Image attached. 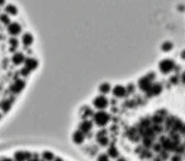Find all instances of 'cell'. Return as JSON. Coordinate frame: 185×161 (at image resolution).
Segmentation results:
<instances>
[{
  "label": "cell",
  "mask_w": 185,
  "mask_h": 161,
  "mask_svg": "<svg viewBox=\"0 0 185 161\" xmlns=\"http://www.w3.org/2000/svg\"><path fill=\"white\" fill-rule=\"evenodd\" d=\"M3 8H0L2 10ZM6 84L9 86V81H6V51L2 50L0 45V100L9 96V92L6 89Z\"/></svg>",
  "instance_id": "6da1fadb"
},
{
  "label": "cell",
  "mask_w": 185,
  "mask_h": 161,
  "mask_svg": "<svg viewBox=\"0 0 185 161\" xmlns=\"http://www.w3.org/2000/svg\"><path fill=\"white\" fill-rule=\"evenodd\" d=\"M91 121L95 128H106L110 123V113L108 110H95Z\"/></svg>",
  "instance_id": "7a4b0ae2"
},
{
  "label": "cell",
  "mask_w": 185,
  "mask_h": 161,
  "mask_svg": "<svg viewBox=\"0 0 185 161\" xmlns=\"http://www.w3.org/2000/svg\"><path fill=\"white\" fill-rule=\"evenodd\" d=\"M176 65V60L171 59V57H165L161 59L157 64V70L160 71V74L162 76H170L173 74V70Z\"/></svg>",
  "instance_id": "3957f363"
},
{
  "label": "cell",
  "mask_w": 185,
  "mask_h": 161,
  "mask_svg": "<svg viewBox=\"0 0 185 161\" xmlns=\"http://www.w3.org/2000/svg\"><path fill=\"white\" fill-rule=\"evenodd\" d=\"M163 89H165V82H163V80L162 81L156 80L147 92L142 93V95H143L146 99H155V98H159L163 93Z\"/></svg>",
  "instance_id": "277c9868"
},
{
  "label": "cell",
  "mask_w": 185,
  "mask_h": 161,
  "mask_svg": "<svg viewBox=\"0 0 185 161\" xmlns=\"http://www.w3.org/2000/svg\"><path fill=\"white\" fill-rule=\"evenodd\" d=\"M90 104L95 110H108L110 107V100H109V96L98 94L96 96L92 98Z\"/></svg>",
  "instance_id": "5b68a950"
},
{
  "label": "cell",
  "mask_w": 185,
  "mask_h": 161,
  "mask_svg": "<svg viewBox=\"0 0 185 161\" xmlns=\"http://www.w3.org/2000/svg\"><path fill=\"white\" fill-rule=\"evenodd\" d=\"M110 95H112V98H114L117 100H123L126 98H128L126 85H123V84H116V85H113Z\"/></svg>",
  "instance_id": "8992f818"
},
{
  "label": "cell",
  "mask_w": 185,
  "mask_h": 161,
  "mask_svg": "<svg viewBox=\"0 0 185 161\" xmlns=\"http://www.w3.org/2000/svg\"><path fill=\"white\" fill-rule=\"evenodd\" d=\"M23 32H24L23 25H22V23H19L18 20H13L9 25H6V33H8V36H10V37H19Z\"/></svg>",
  "instance_id": "52a82bcc"
},
{
  "label": "cell",
  "mask_w": 185,
  "mask_h": 161,
  "mask_svg": "<svg viewBox=\"0 0 185 161\" xmlns=\"http://www.w3.org/2000/svg\"><path fill=\"white\" fill-rule=\"evenodd\" d=\"M153 82H155V81H152L146 74L142 75V76H140V78L137 79V81H136L137 90H138L140 93H145V92H147V90L150 89V86L152 85Z\"/></svg>",
  "instance_id": "ba28073f"
},
{
  "label": "cell",
  "mask_w": 185,
  "mask_h": 161,
  "mask_svg": "<svg viewBox=\"0 0 185 161\" xmlns=\"http://www.w3.org/2000/svg\"><path fill=\"white\" fill-rule=\"evenodd\" d=\"M19 39H20V43H22V47H24V48H31L34 45V41H35L34 34L29 31H24L19 36Z\"/></svg>",
  "instance_id": "9c48e42d"
},
{
  "label": "cell",
  "mask_w": 185,
  "mask_h": 161,
  "mask_svg": "<svg viewBox=\"0 0 185 161\" xmlns=\"http://www.w3.org/2000/svg\"><path fill=\"white\" fill-rule=\"evenodd\" d=\"M95 109L91 107V104H84L79 109V116L80 119H91L92 116H94Z\"/></svg>",
  "instance_id": "30bf717a"
},
{
  "label": "cell",
  "mask_w": 185,
  "mask_h": 161,
  "mask_svg": "<svg viewBox=\"0 0 185 161\" xmlns=\"http://www.w3.org/2000/svg\"><path fill=\"white\" fill-rule=\"evenodd\" d=\"M33 155V151L28 150H15L12 153V157L15 161H27L31 156Z\"/></svg>",
  "instance_id": "8fae6325"
},
{
  "label": "cell",
  "mask_w": 185,
  "mask_h": 161,
  "mask_svg": "<svg viewBox=\"0 0 185 161\" xmlns=\"http://www.w3.org/2000/svg\"><path fill=\"white\" fill-rule=\"evenodd\" d=\"M71 139H72V142L76 146H81L86 142V135L82 133L80 129H75L72 132V135H71Z\"/></svg>",
  "instance_id": "7c38bea8"
},
{
  "label": "cell",
  "mask_w": 185,
  "mask_h": 161,
  "mask_svg": "<svg viewBox=\"0 0 185 161\" xmlns=\"http://www.w3.org/2000/svg\"><path fill=\"white\" fill-rule=\"evenodd\" d=\"M3 10H4V13L8 14V15H10L13 19L15 18V17H18V14H19L18 6L14 4V3H6L5 6L3 8Z\"/></svg>",
  "instance_id": "4fadbf2b"
},
{
  "label": "cell",
  "mask_w": 185,
  "mask_h": 161,
  "mask_svg": "<svg viewBox=\"0 0 185 161\" xmlns=\"http://www.w3.org/2000/svg\"><path fill=\"white\" fill-rule=\"evenodd\" d=\"M112 89H113L112 82H109V81H103V82H100L98 85V94H102V95H106V96H108L112 93Z\"/></svg>",
  "instance_id": "5bb4252c"
},
{
  "label": "cell",
  "mask_w": 185,
  "mask_h": 161,
  "mask_svg": "<svg viewBox=\"0 0 185 161\" xmlns=\"http://www.w3.org/2000/svg\"><path fill=\"white\" fill-rule=\"evenodd\" d=\"M174 47H175V45L173 43V42L169 41V39H166V41L161 42L160 50H161V52H163V53H170V52L174 50Z\"/></svg>",
  "instance_id": "9a60e30c"
},
{
  "label": "cell",
  "mask_w": 185,
  "mask_h": 161,
  "mask_svg": "<svg viewBox=\"0 0 185 161\" xmlns=\"http://www.w3.org/2000/svg\"><path fill=\"white\" fill-rule=\"evenodd\" d=\"M126 88H127L128 96L134 95V94H136V93L138 92V90H137V85H136V82H133V81H130L128 84H126Z\"/></svg>",
  "instance_id": "2e32d148"
},
{
  "label": "cell",
  "mask_w": 185,
  "mask_h": 161,
  "mask_svg": "<svg viewBox=\"0 0 185 161\" xmlns=\"http://www.w3.org/2000/svg\"><path fill=\"white\" fill-rule=\"evenodd\" d=\"M41 156L43 157L45 160H47V161H53L55 159H56V155H55V152H52V151H41Z\"/></svg>",
  "instance_id": "e0dca14e"
},
{
  "label": "cell",
  "mask_w": 185,
  "mask_h": 161,
  "mask_svg": "<svg viewBox=\"0 0 185 161\" xmlns=\"http://www.w3.org/2000/svg\"><path fill=\"white\" fill-rule=\"evenodd\" d=\"M95 161H112V159L109 157V155L105 151H100L95 156Z\"/></svg>",
  "instance_id": "ac0fdd59"
},
{
  "label": "cell",
  "mask_w": 185,
  "mask_h": 161,
  "mask_svg": "<svg viewBox=\"0 0 185 161\" xmlns=\"http://www.w3.org/2000/svg\"><path fill=\"white\" fill-rule=\"evenodd\" d=\"M179 59H180L181 61H184V62H185V48H184V50H181V51H180V53H179Z\"/></svg>",
  "instance_id": "d6986e66"
},
{
  "label": "cell",
  "mask_w": 185,
  "mask_h": 161,
  "mask_svg": "<svg viewBox=\"0 0 185 161\" xmlns=\"http://www.w3.org/2000/svg\"><path fill=\"white\" fill-rule=\"evenodd\" d=\"M114 161H128V159H127L126 156H123V155H122V156H119L118 159H116Z\"/></svg>",
  "instance_id": "ffe728a7"
}]
</instances>
